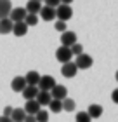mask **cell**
<instances>
[{"label":"cell","mask_w":118,"mask_h":122,"mask_svg":"<svg viewBox=\"0 0 118 122\" xmlns=\"http://www.w3.org/2000/svg\"><path fill=\"white\" fill-rule=\"evenodd\" d=\"M75 63V66H76V70H87V68H90L92 66V63H94V59H92V56H89V54H80V56H76V59L73 61Z\"/></svg>","instance_id":"3957f363"},{"label":"cell","mask_w":118,"mask_h":122,"mask_svg":"<svg viewBox=\"0 0 118 122\" xmlns=\"http://www.w3.org/2000/svg\"><path fill=\"white\" fill-rule=\"evenodd\" d=\"M10 10H12L10 0H0V19H5V18H9Z\"/></svg>","instance_id":"4fadbf2b"},{"label":"cell","mask_w":118,"mask_h":122,"mask_svg":"<svg viewBox=\"0 0 118 122\" xmlns=\"http://www.w3.org/2000/svg\"><path fill=\"white\" fill-rule=\"evenodd\" d=\"M87 115L90 119H99L101 115H103V107H101V105H90L89 110H87Z\"/></svg>","instance_id":"e0dca14e"},{"label":"cell","mask_w":118,"mask_h":122,"mask_svg":"<svg viewBox=\"0 0 118 122\" xmlns=\"http://www.w3.org/2000/svg\"><path fill=\"white\" fill-rule=\"evenodd\" d=\"M12 33L16 37H24L28 33V26L24 25V21H21V23H14L12 25Z\"/></svg>","instance_id":"9a60e30c"},{"label":"cell","mask_w":118,"mask_h":122,"mask_svg":"<svg viewBox=\"0 0 118 122\" xmlns=\"http://www.w3.org/2000/svg\"><path fill=\"white\" fill-rule=\"evenodd\" d=\"M24 117H26V113L23 108H14L12 113H10V120L12 122H24Z\"/></svg>","instance_id":"d6986e66"},{"label":"cell","mask_w":118,"mask_h":122,"mask_svg":"<svg viewBox=\"0 0 118 122\" xmlns=\"http://www.w3.org/2000/svg\"><path fill=\"white\" fill-rule=\"evenodd\" d=\"M24 113L26 115H37L38 112H40V105H38L37 101H35V99H31V101H26V105H24Z\"/></svg>","instance_id":"9c48e42d"},{"label":"cell","mask_w":118,"mask_h":122,"mask_svg":"<svg viewBox=\"0 0 118 122\" xmlns=\"http://www.w3.org/2000/svg\"><path fill=\"white\" fill-rule=\"evenodd\" d=\"M70 51L73 56H80V54H83V46H80V44H75V46L70 47Z\"/></svg>","instance_id":"d4e9b609"},{"label":"cell","mask_w":118,"mask_h":122,"mask_svg":"<svg viewBox=\"0 0 118 122\" xmlns=\"http://www.w3.org/2000/svg\"><path fill=\"white\" fill-rule=\"evenodd\" d=\"M38 2H42V0H38Z\"/></svg>","instance_id":"836d02e7"},{"label":"cell","mask_w":118,"mask_h":122,"mask_svg":"<svg viewBox=\"0 0 118 122\" xmlns=\"http://www.w3.org/2000/svg\"><path fill=\"white\" fill-rule=\"evenodd\" d=\"M0 122H12V120H10V117H4L2 115V117H0Z\"/></svg>","instance_id":"1f68e13d"},{"label":"cell","mask_w":118,"mask_h":122,"mask_svg":"<svg viewBox=\"0 0 118 122\" xmlns=\"http://www.w3.org/2000/svg\"><path fill=\"white\" fill-rule=\"evenodd\" d=\"M42 7H43V5L40 4V2H38V0H28V4H26V12L28 14H38V12H40V10H42Z\"/></svg>","instance_id":"30bf717a"},{"label":"cell","mask_w":118,"mask_h":122,"mask_svg":"<svg viewBox=\"0 0 118 122\" xmlns=\"http://www.w3.org/2000/svg\"><path fill=\"white\" fill-rule=\"evenodd\" d=\"M40 73L38 71H28V73L24 75V80H26V86H33L37 87L38 86V80H40Z\"/></svg>","instance_id":"7c38bea8"},{"label":"cell","mask_w":118,"mask_h":122,"mask_svg":"<svg viewBox=\"0 0 118 122\" xmlns=\"http://www.w3.org/2000/svg\"><path fill=\"white\" fill-rule=\"evenodd\" d=\"M40 18L43 19V21H50V19H54L56 18V9H52V7H47V5H43L42 7V10L40 12Z\"/></svg>","instance_id":"5bb4252c"},{"label":"cell","mask_w":118,"mask_h":122,"mask_svg":"<svg viewBox=\"0 0 118 122\" xmlns=\"http://www.w3.org/2000/svg\"><path fill=\"white\" fill-rule=\"evenodd\" d=\"M76 44V35L75 31H68L66 30L64 33H61V46L63 47H71Z\"/></svg>","instance_id":"52a82bcc"},{"label":"cell","mask_w":118,"mask_h":122,"mask_svg":"<svg viewBox=\"0 0 118 122\" xmlns=\"http://www.w3.org/2000/svg\"><path fill=\"white\" fill-rule=\"evenodd\" d=\"M38 23V18L35 14H26V18H24V25L28 26V28H30V26H35Z\"/></svg>","instance_id":"603a6c76"},{"label":"cell","mask_w":118,"mask_h":122,"mask_svg":"<svg viewBox=\"0 0 118 122\" xmlns=\"http://www.w3.org/2000/svg\"><path fill=\"white\" fill-rule=\"evenodd\" d=\"M63 110L64 112H73L75 110V99H71V98L63 99Z\"/></svg>","instance_id":"7402d4cb"},{"label":"cell","mask_w":118,"mask_h":122,"mask_svg":"<svg viewBox=\"0 0 118 122\" xmlns=\"http://www.w3.org/2000/svg\"><path fill=\"white\" fill-rule=\"evenodd\" d=\"M37 94H38V89H37V87H33V86H26L24 89H23V96H24L26 101H31V99H35Z\"/></svg>","instance_id":"ac0fdd59"},{"label":"cell","mask_w":118,"mask_h":122,"mask_svg":"<svg viewBox=\"0 0 118 122\" xmlns=\"http://www.w3.org/2000/svg\"><path fill=\"white\" fill-rule=\"evenodd\" d=\"M10 87H12L14 92H23V89L26 87V80L24 77H14L12 82H10Z\"/></svg>","instance_id":"8fae6325"},{"label":"cell","mask_w":118,"mask_h":122,"mask_svg":"<svg viewBox=\"0 0 118 122\" xmlns=\"http://www.w3.org/2000/svg\"><path fill=\"white\" fill-rule=\"evenodd\" d=\"M12 25L14 23L9 18L0 19V35H2V33H12Z\"/></svg>","instance_id":"ffe728a7"},{"label":"cell","mask_w":118,"mask_h":122,"mask_svg":"<svg viewBox=\"0 0 118 122\" xmlns=\"http://www.w3.org/2000/svg\"><path fill=\"white\" fill-rule=\"evenodd\" d=\"M75 122H90V117L87 115V112H78V115L75 117Z\"/></svg>","instance_id":"484cf974"},{"label":"cell","mask_w":118,"mask_h":122,"mask_svg":"<svg viewBox=\"0 0 118 122\" xmlns=\"http://www.w3.org/2000/svg\"><path fill=\"white\" fill-rule=\"evenodd\" d=\"M50 98H52V99H57V101H63V99L68 98V89H66L64 86L56 84V86L52 87V91H50Z\"/></svg>","instance_id":"277c9868"},{"label":"cell","mask_w":118,"mask_h":122,"mask_svg":"<svg viewBox=\"0 0 118 122\" xmlns=\"http://www.w3.org/2000/svg\"><path fill=\"white\" fill-rule=\"evenodd\" d=\"M26 14L28 12H26L24 7H14L10 10V14H9V19L12 21V23H21V21H24Z\"/></svg>","instance_id":"5b68a950"},{"label":"cell","mask_w":118,"mask_h":122,"mask_svg":"<svg viewBox=\"0 0 118 122\" xmlns=\"http://www.w3.org/2000/svg\"><path fill=\"white\" fill-rule=\"evenodd\" d=\"M115 77H116V80H118V70H116V75H115Z\"/></svg>","instance_id":"d6a6232c"},{"label":"cell","mask_w":118,"mask_h":122,"mask_svg":"<svg viewBox=\"0 0 118 122\" xmlns=\"http://www.w3.org/2000/svg\"><path fill=\"white\" fill-rule=\"evenodd\" d=\"M111 99H113V103L118 105V89H115L113 92H111Z\"/></svg>","instance_id":"f546056e"},{"label":"cell","mask_w":118,"mask_h":122,"mask_svg":"<svg viewBox=\"0 0 118 122\" xmlns=\"http://www.w3.org/2000/svg\"><path fill=\"white\" fill-rule=\"evenodd\" d=\"M24 122H37V119H35V115H26Z\"/></svg>","instance_id":"4dcf8cb0"},{"label":"cell","mask_w":118,"mask_h":122,"mask_svg":"<svg viewBox=\"0 0 118 122\" xmlns=\"http://www.w3.org/2000/svg\"><path fill=\"white\" fill-rule=\"evenodd\" d=\"M12 110H14L12 107H5V108H4V117H10V113H12Z\"/></svg>","instance_id":"f1b7e54d"},{"label":"cell","mask_w":118,"mask_h":122,"mask_svg":"<svg viewBox=\"0 0 118 122\" xmlns=\"http://www.w3.org/2000/svg\"><path fill=\"white\" fill-rule=\"evenodd\" d=\"M49 108L52 113H59L63 112V101H57V99H52V101L49 103Z\"/></svg>","instance_id":"44dd1931"},{"label":"cell","mask_w":118,"mask_h":122,"mask_svg":"<svg viewBox=\"0 0 118 122\" xmlns=\"http://www.w3.org/2000/svg\"><path fill=\"white\" fill-rule=\"evenodd\" d=\"M57 84L56 82V79L52 75H43V77H40V80H38V86H37V89L38 91H45V92H50L52 91V87Z\"/></svg>","instance_id":"6da1fadb"},{"label":"cell","mask_w":118,"mask_h":122,"mask_svg":"<svg viewBox=\"0 0 118 122\" xmlns=\"http://www.w3.org/2000/svg\"><path fill=\"white\" fill-rule=\"evenodd\" d=\"M71 58H73V54H71V51H70V47H63V46H61L57 51H56V59L61 61L63 65H64V63H70Z\"/></svg>","instance_id":"8992f818"},{"label":"cell","mask_w":118,"mask_h":122,"mask_svg":"<svg viewBox=\"0 0 118 122\" xmlns=\"http://www.w3.org/2000/svg\"><path fill=\"white\" fill-rule=\"evenodd\" d=\"M37 122H49V112L47 110H40L37 115H35Z\"/></svg>","instance_id":"cb8c5ba5"},{"label":"cell","mask_w":118,"mask_h":122,"mask_svg":"<svg viewBox=\"0 0 118 122\" xmlns=\"http://www.w3.org/2000/svg\"><path fill=\"white\" fill-rule=\"evenodd\" d=\"M45 4H47V7H52V9H56V7L61 5L59 0H45Z\"/></svg>","instance_id":"83f0119b"},{"label":"cell","mask_w":118,"mask_h":122,"mask_svg":"<svg viewBox=\"0 0 118 122\" xmlns=\"http://www.w3.org/2000/svg\"><path fill=\"white\" fill-rule=\"evenodd\" d=\"M56 18L57 21H68L73 18V9L71 5H59V7H56Z\"/></svg>","instance_id":"7a4b0ae2"},{"label":"cell","mask_w":118,"mask_h":122,"mask_svg":"<svg viewBox=\"0 0 118 122\" xmlns=\"http://www.w3.org/2000/svg\"><path fill=\"white\" fill-rule=\"evenodd\" d=\"M76 66L73 61H70V63H64L63 68H61V73H63V77H66V79H73V77L76 75Z\"/></svg>","instance_id":"ba28073f"},{"label":"cell","mask_w":118,"mask_h":122,"mask_svg":"<svg viewBox=\"0 0 118 122\" xmlns=\"http://www.w3.org/2000/svg\"><path fill=\"white\" fill-rule=\"evenodd\" d=\"M56 30H57V31H66V23H64V21H56Z\"/></svg>","instance_id":"4316f807"},{"label":"cell","mask_w":118,"mask_h":122,"mask_svg":"<svg viewBox=\"0 0 118 122\" xmlns=\"http://www.w3.org/2000/svg\"><path fill=\"white\" fill-rule=\"evenodd\" d=\"M35 101L40 105V107H43V105H49L50 101H52V98H50V92H45V91H38Z\"/></svg>","instance_id":"2e32d148"}]
</instances>
